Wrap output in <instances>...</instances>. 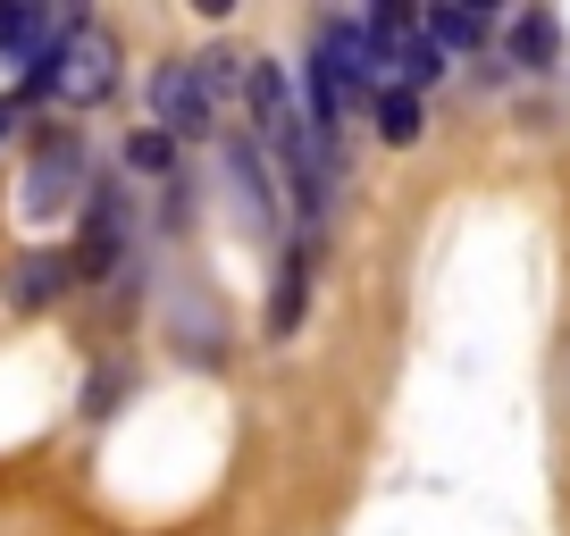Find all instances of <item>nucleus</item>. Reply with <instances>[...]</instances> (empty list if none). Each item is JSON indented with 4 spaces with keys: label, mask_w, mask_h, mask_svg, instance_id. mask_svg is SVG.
Listing matches in <instances>:
<instances>
[{
    "label": "nucleus",
    "mask_w": 570,
    "mask_h": 536,
    "mask_svg": "<svg viewBox=\"0 0 570 536\" xmlns=\"http://www.w3.org/2000/svg\"><path fill=\"white\" fill-rule=\"evenodd\" d=\"M244 92H252V109H261V143H268V160H277V168H285V185H294V210H303V218H320V210H327V177H320V126H311L303 109H294V92H285V68L252 59Z\"/></svg>",
    "instance_id": "f257e3e1"
},
{
    "label": "nucleus",
    "mask_w": 570,
    "mask_h": 536,
    "mask_svg": "<svg viewBox=\"0 0 570 536\" xmlns=\"http://www.w3.org/2000/svg\"><path fill=\"white\" fill-rule=\"evenodd\" d=\"M109 85H118V42H109L92 18H76V9H68V26H59L51 51L26 59V101H35V92H59L68 109H85V101H101Z\"/></svg>",
    "instance_id": "f03ea898"
},
{
    "label": "nucleus",
    "mask_w": 570,
    "mask_h": 536,
    "mask_svg": "<svg viewBox=\"0 0 570 536\" xmlns=\"http://www.w3.org/2000/svg\"><path fill=\"white\" fill-rule=\"evenodd\" d=\"M370 59H377V92H386V85L420 92V85H436V76H445V51H436V42H428L403 9H370Z\"/></svg>",
    "instance_id": "7ed1b4c3"
},
{
    "label": "nucleus",
    "mask_w": 570,
    "mask_h": 536,
    "mask_svg": "<svg viewBox=\"0 0 570 536\" xmlns=\"http://www.w3.org/2000/svg\"><path fill=\"white\" fill-rule=\"evenodd\" d=\"M151 109H160V135H210L218 85L202 76V59H168V68H151Z\"/></svg>",
    "instance_id": "20e7f679"
},
{
    "label": "nucleus",
    "mask_w": 570,
    "mask_h": 536,
    "mask_svg": "<svg viewBox=\"0 0 570 536\" xmlns=\"http://www.w3.org/2000/svg\"><path fill=\"white\" fill-rule=\"evenodd\" d=\"M76 185H85V143H76V135H51V143L35 151V177H26V218H51Z\"/></svg>",
    "instance_id": "39448f33"
},
{
    "label": "nucleus",
    "mask_w": 570,
    "mask_h": 536,
    "mask_svg": "<svg viewBox=\"0 0 570 536\" xmlns=\"http://www.w3.org/2000/svg\"><path fill=\"white\" fill-rule=\"evenodd\" d=\"M303 310H311V244H294L277 268V294H268V336H294Z\"/></svg>",
    "instance_id": "423d86ee"
},
{
    "label": "nucleus",
    "mask_w": 570,
    "mask_h": 536,
    "mask_svg": "<svg viewBox=\"0 0 570 536\" xmlns=\"http://www.w3.org/2000/svg\"><path fill=\"white\" fill-rule=\"evenodd\" d=\"M68 277H76V251H26L18 260V277H9V302H51V294H68Z\"/></svg>",
    "instance_id": "0eeeda50"
},
{
    "label": "nucleus",
    "mask_w": 570,
    "mask_h": 536,
    "mask_svg": "<svg viewBox=\"0 0 570 536\" xmlns=\"http://www.w3.org/2000/svg\"><path fill=\"white\" fill-rule=\"evenodd\" d=\"M377 135L386 143H420V92H403V85L377 92Z\"/></svg>",
    "instance_id": "6e6552de"
},
{
    "label": "nucleus",
    "mask_w": 570,
    "mask_h": 536,
    "mask_svg": "<svg viewBox=\"0 0 570 536\" xmlns=\"http://www.w3.org/2000/svg\"><path fill=\"white\" fill-rule=\"evenodd\" d=\"M428 42H436V51H479L487 18H479V9H436V18H428Z\"/></svg>",
    "instance_id": "1a4fd4ad"
},
{
    "label": "nucleus",
    "mask_w": 570,
    "mask_h": 536,
    "mask_svg": "<svg viewBox=\"0 0 570 536\" xmlns=\"http://www.w3.org/2000/svg\"><path fill=\"white\" fill-rule=\"evenodd\" d=\"M512 51L520 59H553V51H562V26H553V18H520L512 26Z\"/></svg>",
    "instance_id": "9d476101"
},
{
    "label": "nucleus",
    "mask_w": 570,
    "mask_h": 536,
    "mask_svg": "<svg viewBox=\"0 0 570 536\" xmlns=\"http://www.w3.org/2000/svg\"><path fill=\"white\" fill-rule=\"evenodd\" d=\"M168 143H177V135H160V126L135 135V168H142V177H160V168H168Z\"/></svg>",
    "instance_id": "9b49d317"
},
{
    "label": "nucleus",
    "mask_w": 570,
    "mask_h": 536,
    "mask_svg": "<svg viewBox=\"0 0 570 536\" xmlns=\"http://www.w3.org/2000/svg\"><path fill=\"white\" fill-rule=\"evenodd\" d=\"M26 118V92H9V101H0V143H9V126Z\"/></svg>",
    "instance_id": "f8f14e48"
}]
</instances>
